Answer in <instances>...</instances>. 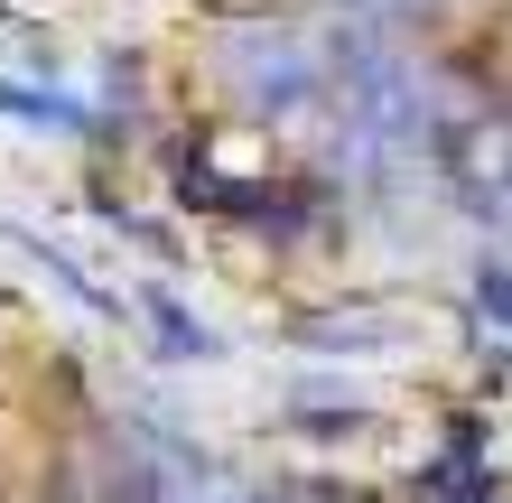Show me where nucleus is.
Returning a JSON list of instances; mask_svg holds the SVG:
<instances>
[{"mask_svg":"<svg viewBox=\"0 0 512 503\" xmlns=\"http://www.w3.org/2000/svg\"><path fill=\"white\" fill-rule=\"evenodd\" d=\"M419 150H429V94H419V75H401L391 56H354L336 75V159H345V177L391 187V177H410Z\"/></svg>","mask_w":512,"mask_h":503,"instance_id":"f257e3e1","label":"nucleus"},{"mask_svg":"<svg viewBox=\"0 0 512 503\" xmlns=\"http://www.w3.org/2000/svg\"><path fill=\"white\" fill-rule=\"evenodd\" d=\"M224 84H233L243 112L289 122V112L336 94V66H326V47H308L298 28H243V38H224Z\"/></svg>","mask_w":512,"mask_h":503,"instance_id":"f03ea898","label":"nucleus"},{"mask_svg":"<svg viewBox=\"0 0 512 503\" xmlns=\"http://www.w3.org/2000/svg\"><path fill=\"white\" fill-rule=\"evenodd\" d=\"M75 503H215V476H205L187 448L149 438V429H112L94 448V466H84Z\"/></svg>","mask_w":512,"mask_h":503,"instance_id":"7ed1b4c3","label":"nucleus"},{"mask_svg":"<svg viewBox=\"0 0 512 503\" xmlns=\"http://www.w3.org/2000/svg\"><path fill=\"white\" fill-rule=\"evenodd\" d=\"M447 177L475 215H512V112H485L447 140Z\"/></svg>","mask_w":512,"mask_h":503,"instance_id":"20e7f679","label":"nucleus"},{"mask_svg":"<svg viewBox=\"0 0 512 503\" xmlns=\"http://www.w3.org/2000/svg\"><path fill=\"white\" fill-rule=\"evenodd\" d=\"M177 196H187V205H205V215L261 224V233H298V224H308V196H289V187H233V177H187Z\"/></svg>","mask_w":512,"mask_h":503,"instance_id":"39448f33","label":"nucleus"},{"mask_svg":"<svg viewBox=\"0 0 512 503\" xmlns=\"http://www.w3.org/2000/svg\"><path fill=\"white\" fill-rule=\"evenodd\" d=\"M131 317L149 327V345H159V354H177V364L215 354V327H205V317H196L187 299H168V289H140V299H131Z\"/></svg>","mask_w":512,"mask_h":503,"instance_id":"423d86ee","label":"nucleus"},{"mask_svg":"<svg viewBox=\"0 0 512 503\" xmlns=\"http://www.w3.org/2000/svg\"><path fill=\"white\" fill-rule=\"evenodd\" d=\"M0 112H10V122H38V131H94V112H84L75 94H56V84L38 94V84H10V75H0Z\"/></svg>","mask_w":512,"mask_h":503,"instance_id":"0eeeda50","label":"nucleus"},{"mask_svg":"<svg viewBox=\"0 0 512 503\" xmlns=\"http://www.w3.org/2000/svg\"><path fill=\"white\" fill-rule=\"evenodd\" d=\"M298 336L345 345V354H382V345H401V317H298Z\"/></svg>","mask_w":512,"mask_h":503,"instance_id":"6e6552de","label":"nucleus"},{"mask_svg":"<svg viewBox=\"0 0 512 503\" xmlns=\"http://www.w3.org/2000/svg\"><path fill=\"white\" fill-rule=\"evenodd\" d=\"M475 299H485V317L512 336V271H494V261H485V271H475Z\"/></svg>","mask_w":512,"mask_h":503,"instance_id":"1a4fd4ad","label":"nucleus"}]
</instances>
